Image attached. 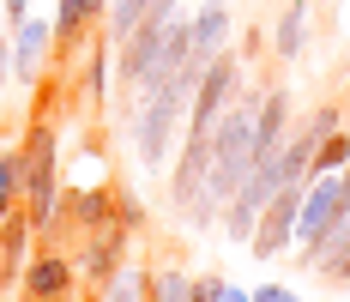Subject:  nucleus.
Listing matches in <instances>:
<instances>
[{
  "mask_svg": "<svg viewBox=\"0 0 350 302\" xmlns=\"http://www.w3.org/2000/svg\"><path fill=\"white\" fill-rule=\"evenodd\" d=\"M61 121L49 109H36L18 134V205L31 212L36 236L55 230V205H61Z\"/></svg>",
  "mask_w": 350,
  "mask_h": 302,
  "instance_id": "f257e3e1",
  "label": "nucleus"
},
{
  "mask_svg": "<svg viewBox=\"0 0 350 302\" xmlns=\"http://www.w3.org/2000/svg\"><path fill=\"white\" fill-rule=\"evenodd\" d=\"M254 103H260V91H236V103L211 121V164H206V188L217 205H230L236 194H242L247 181V164H254Z\"/></svg>",
  "mask_w": 350,
  "mask_h": 302,
  "instance_id": "f03ea898",
  "label": "nucleus"
},
{
  "mask_svg": "<svg viewBox=\"0 0 350 302\" xmlns=\"http://www.w3.org/2000/svg\"><path fill=\"white\" fill-rule=\"evenodd\" d=\"M338 200H345V169H320L302 188V212H296V254H302V272L314 266V254L326 248V236L338 224Z\"/></svg>",
  "mask_w": 350,
  "mask_h": 302,
  "instance_id": "7ed1b4c3",
  "label": "nucleus"
},
{
  "mask_svg": "<svg viewBox=\"0 0 350 302\" xmlns=\"http://www.w3.org/2000/svg\"><path fill=\"white\" fill-rule=\"evenodd\" d=\"M103 224H121V188H115V181H67V188H61V205H55V230L91 236V230H103ZM49 236H42V242H49Z\"/></svg>",
  "mask_w": 350,
  "mask_h": 302,
  "instance_id": "20e7f679",
  "label": "nucleus"
},
{
  "mask_svg": "<svg viewBox=\"0 0 350 302\" xmlns=\"http://www.w3.org/2000/svg\"><path fill=\"white\" fill-rule=\"evenodd\" d=\"M85 290V278H79V260H72L67 248H36L31 260H25V278H18V302H72Z\"/></svg>",
  "mask_w": 350,
  "mask_h": 302,
  "instance_id": "39448f33",
  "label": "nucleus"
},
{
  "mask_svg": "<svg viewBox=\"0 0 350 302\" xmlns=\"http://www.w3.org/2000/svg\"><path fill=\"white\" fill-rule=\"evenodd\" d=\"M6 36H12V85L36 91L49 79V67H55V18L25 12L18 25H6Z\"/></svg>",
  "mask_w": 350,
  "mask_h": 302,
  "instance_id": "423d86ee",
  "label": "nucleus"
},
{
  "mask_svg": "<svg viewBox=\"0 0 350 302\" xmlns=\"http://www.w3.org/2000/svg\"><path fill=\"white\" fill-rule=\"evenodd\" d=\"M296 212H302V188H278L266 212H260V224L247 236V248H254V260H284L290 248H296Z\"/></svg>",
  "mask_w": 350,
  "mask_h": 302,
  "instance_id": "0eeeda50",
  "label": "nucleus"
},
{
  "mask_svg": "<svg viewBox=\"0 0 350 302\" xmlns=\"http://www.w3.org/2000/svg\"><path fill=\"white\" fill-rule=\"evenodd\" d=\"M133 236L139 230H127V224H103V230L79 236V254H72V260H79V278L103 290L109 272L121 266V260H133Z\"/></svg>",
  "mask_w": 350,
  "mask_h": 302,
  "instance_id": "6e6552de",
  "label": "nucleus"
},
{
  "mask_svg": "<svg viewBox=\"0 0 350 302\" xmlns=\"http://www.w3.org/2000/svg\"><path fill=\"white\" fill-rule=\"evenodd\" d=\"M109 0H55V67H72L79 49L103 31Z\"/></svg>",
  "mask_w": 350,
  "mask_h": 302,
  "instance_id": "1a4fd4ad",
  "label": "nucleus"
},
{
  "mask_svg": "<svg viewBox=\"0 0 350 302\" xmlns=\"http://www.w3.org/2000/svg\"><path fill=\"white\" fill-rule=\"evenodd\" d=\"M31 242H36V224L25 205H12L0 218V290H18L25 278V260H31Z\"/></svg>",
  "mask_w": 350,
  "mask_h": 302,
  "instance_id": "9d476101",
  "label": "nucleus"
},
{
  "mask_svg": "<svg viewBox=\"0 0 350 302\" xmlns=\"http://www.w3.org/2000/svg\"><path fill=\"white\" fill-rule=\"evenodd\" d=\"M187 31H193V67H206L211 55H224L230 49V6L224 0H200V12L187 18Z\"/></svg>",
  "mask_w": 350,
  "mask_h": 302,
  "instance_id": "9b49d317",
  "label": "nucleus"
},
{
  "mask_svg": "<svg viewBox=\"0 0 350 302\" xmlns=\"http://www.w3.org/2000/svg\"><path fill=\"white\" fill-rule=\"evenodd\" d=\"M266 49H272V61H296V55L308 49V0H290V6H284V18L272 25Z\"/></svg>",
  "mask_w": 350,
  "mask_h": 302,
  "instance_id": "f8f14e48",
  "label": "nucleus"
},
{
  "mask_svg": "<svg viewBox=\"0 0 350 302\" xmlns=\"http://www.w3.org/2000/svg\"><path fill=\"white\" fill-rule=\"evenodd\" d=\"M145 302H193V272L187 266H151Z\"/></svg>",
  "mask_w": 350,
  "mask_h": 302,
  "instance_id": "ddd939ff",
  "label": "nucleus"
},
{
  "mask_svg": "<svg viewBox=\"0 0 350 302\" xmlns=\"http://www.w3.org/2000/svg\"><path fill=\"white\" fill-rule=\"evenodd\" d=\"M350 164V127H332V134L314 145V175L320 169H345Z\"/></svg>",
  "mask_w": 350,
  "mask_h": 302,
  "instance_id": "4468645a",
  "label": "nucleus"
},
{
  "mask_svg": "<svg viewBox=\"0 0 350 302\" xmlns=\"http://www.w3.org/2000/svg\"><path fill=\"white\" fill-rule=\"evenodd\" d=\"M18 205V139L0 145V218Z\"/></svg>",
  "mask_w": 350,
  "mask_h": 302,
  "instance_id": "2eb2a0df",
  "label": "nucleus"
},
{
  "mask_svg": "<svg viewBox=\"0 0 350 302\" xmlns=\"http://www.w3.org/2000/svg\"><path fill=\"white\" fill-rule=\"evenodd\" d=\"M217 290H224L217 272H193V302H217Z\"/></svg>",
  "mask_w": 350,
  "mask_h": 302,
  "instance_id": "dca6fc26",
  "label": "nucleus"
},
{
  "mask_svg": "<svg viewBox=\"0 0 350 302\" xmlns=\"http://www.w3.org/2000/svg\"><path fill=\"white\" fill-rule=\"evenodd\" d=\"M254 302H308V297H302V290H290V284H260Z\"/></svg>",
  "mask_w": 350,
  "mask_h": 302,
  "instance_id": "f3484780",
  "label": "nucleus"
},
{
  "mask_svg": "<svg viewBox=\"0 0 350 302\" xmlns=\"http://www.w3.org/2000/svg\"><path fill=\"white\" fill-rule=\"evenodd\" d=\"M6 85H12V36L0 31V91H6Z\"/></svg>",
  "mask_w": 350,
  "mask_h": 302,
  "instance_id": "a211bd4d",
  "label": "nucleus"
},
{
  "mask_svg": "<svg viewBox=\"0 0 350 302\" xmlns=\"http://www.w3.org/2000/svg\"><path fill=\"white\" fill-rule=\"evenodd\" d=\"M217 302H254V290H242V284H230V278H224V290H217Z\"/></svg>",
  "mask_w": 350,
  "mask_h": 302,
  "instance_id": "6ab92c4d",
  "label": "nucleus"
},
{
  "mask_svg": "<svg viewBox=\"0 0 350 302\" xmlns=\"http://www.w3.org/2000/svg\"><path fill=\"white\" fill-rule=\"evenodd\" d=\"M0 12H6V25H18V18L31 12V0H0Z\"/></svg>",
  "mask_w": 350,
  "mask_h": 302,
  "instance_id": "aec40b11",
  "label": "nucleus"
}]
</instances>
